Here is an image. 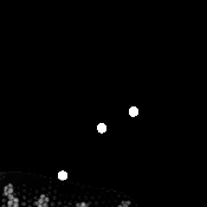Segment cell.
Masks as SVG:
<instances>
[{"label":"cell","instance_id":"1","mask_svg":"<svg viewBox=\"0 0 207 207\" xmlns=\"http://www.w3.org/2000/svg\"><path fill=\"white\" fill-rule=\"evenodd\" d=\"M18 199L14 196H9L8 202H7V207H18Z\"/></svg>","mask_w":207,"mask_h":207},{"label":"cell","instance_id":"2","mask_svg":"<svg viewBox=\"0 0 207 207\" xmlns=\"http://www.w3.org/2000/svg\"><path fill=\"white\" fill-rule=\"evenodd\" d=\"M47 202H49V199L46 198V196H40L39 198V200L37 201V206H39V207H45L46 205H47Z\"/></svg>","mask_w":207,"mask_h":207},{"label":"cell","instance_id":"3","mask_svg":"<svg viewBox=\"0 0 207 207\" xmlns=\"http://www.w3.org/2000/svg\"><path fill=\"white\" fill-rule=\"evenodd\" d=\"M12 193H13V186L12 185H7L5 187V189H4V194L9 198V196H12Z\"/></svg>","mask_w":207,"mask_h":207},{"label":"cell","instance_id":"4","mask_svg":"<svg viewBox=\"0 0 207 207\" xmlns=\"http://www.w3.org/2000/svg\"><path fill=\"white\" fill-rule=\"evenodd\" d=\"M130 114H131L133 116L137 115V109H136V108H133V109H131V113H130Z\"/></svg>","mask_w":207,"mask_h":207},{"label":"cell","instance_id":"5","mask_svg":"<svg viewBox=\"0 0 207 207\" xmlns=\"http://www.w3.org/2000/svg\"><path fill=\"white\" fill-rule=\"evenodd\" d=\"M76 207H88L85 204H81V205H78V206H76Z\"/></svg>","mask_w":207,"mask_h":207}]
</instances>
